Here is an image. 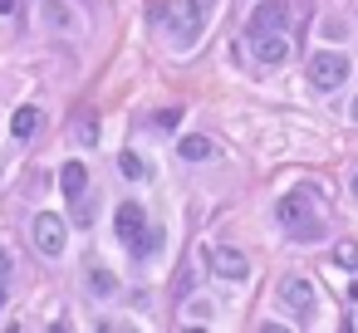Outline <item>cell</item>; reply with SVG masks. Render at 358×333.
<instances>
[{"label":"cell","mask_w":358,"mask_h":333,"mask_svg":"<svg viewBox=\"0 0 358 333\" xmlns=\"http://www.w3.org/2000/svg\"><path fill=\"white\" fill-rule=\"evenodd\" d=\"M275 216H280L285 235H289V240H299V245H314V240L324 235V221H319V211H314V191H309V186L285 191Z\"/></svg>","instance_id":"6da1fadb"},{"label":"cell","mask_w":358,"mask_h":333,"mask_svg":"<svg viewBox=\"0 0 358 333\" xmlns=\"http://www.w3.org/2000/svg\"><path fill=\"white\" fill-rule=\"evenodd\" d=\"M113 230H118V240L128 245V255H133V260H148V255L162 245V235L148 225V211H143L138 201H123V206L113 211Z\"/></svg>","instance_id":"7a4b0ae2"},{"label":"cell","mask_w":358,"mask_h":333,"mask_svg":"<svg viewBox=\"0 0 358 333\" xmlns=\"http://www.w3.org/2000/svg\"><path fill=\"white\" fill-rule=\"evenodd\" d=\"M157 20H162V30L172 35V45H177V50H192V45L201 40L206 6H201V0H172V6H162V10H157Z\"/></svg>","instance_id":"3957f363"},{"label":"cell","mask_w":358,"mask_h":333,"mask_svg":"<svg viewBox=\"0 0 358 333\" xmlns=\"http://www.w3.org/2000/svg\"><path fill=\"white\" fill-rule=\"evenodd\" d=\"M280 304H285L289 318L304 323V328L319 318V294H314V284H309L304 274H285V279H280Z\"/></svg>","instance_id":"277c9868"},{"label":"cell","mask_w":358,"mask_h":333,"mask_svg":"<svg viewBox=\"0 0 358 333\" xmlns=\"http://www.w3.org/2000/svg\"><path fill=\"white\" fill-rule=\"evenodd\" d=\"M59 186H64V196H69L74 225H89V221H94V201H89V167H84V162H64V167H59Z\"/></svg>","instance_id":"5b68a950"},{"label":"cell","mask_w":358,"mask_h":333,"mask_svg":"<svg viewBox=\"0 0 358 333\" xmlns=\"http://www.w3.org/2000/svg\"><path fill=\"white\" fill-rule=\"evenodd\" d=\"M348 74H353V64H348L338 50H319V54L309 59V84H314L319 94L343 89V84H348Z\"/></svg>","instance_id":"8992f818"},{"label":"cell","mask_w":358,"mask_h":333,"mask_svg":"<svg viewBox=\"0 0 358 333\" xmlns=\"http://www.w3.org/2000/svg\"><path fill=\"white\" fill-rule=\"evenodd\" d=\"M30 240H35V250H40L45 260H59L64 245H69V225H64L55 211H40V216L30 221Z\"/></svg>","instance_id":"52a82bcc"},{"label":"cell","mask_w":358,"mask_h":333,"mask_svg":"<svg viewBox=\"0 0 358 333\" xmlns=\"http://www.w3.org/2000/svg\"><path fill=\"white\" fill-rule=\"evenodd\" d=\"M245 40H250V54L260 64H285L289 59V35L285 30H250Z\"/></svg>","instance_id":"ba28073f"},{"label":"cell","mask_w":358,"mask_h":333,"mask_svg":"<svg viewBox=\"0 0 358 333\" xmlns=\"http://www.w3.org/2000/svg\"><path fill=\"white\" fill-rule=\"evenodd\" d=\"M206 265L226 279V284H241L245 274H250V260L241 255V250H231V245H221V250H206Z\"/></svg>","instance_id":"9c48e42d"},{"label":"cell","mask_w":358,"mask_h":333,"mask_svg":"<svg viewBox=\"0 0 358 333\" xmlns=\"http://www.w3.org/2000/svg\"><path fill=\"white\" fill-rule=\"evenodd\" d=\"M250 30H289V10H285V0H260L255 15H250V25H245V35H250Z\"/></svg>","instance_id":"30bf717a"},{"label":"cell","mask_w":358,"mask_h":333,"mask_svg":"<svg viewBox=\"0 0 358 333\" xmlns=\"http://www.w3.org/2000/svg\"><path fill=\"white\" fill-rule=\"evenodd\" d=\"M40 25L69 35V30H79V15H74V6H64V0H40Z\"/></svg>","instance_id":"8fae6325"},{"label":"cell","mask_w":358,"mask_h":333,"mask_svg":"<svg viewBox=\"0 0 358 333\" xmlns=\"http://www.w3.org/2000/svg\"><path fill=\"white\" fill-rule=\"evenodd\" d=\"M216 152H221V147H216L211 138H201V133H192V138L177 142V157H182V162H216Z\"/></svg>","instance_id":"7c38bea8"},{"label":"cell","mask_w":358,"mask_h":333,"mask_svg":"<svg viewBox=\"0 0 358 333\" xmlns=\"http://www.w3.org/2000/svg\"><path fill=\"white\" fill-rule=\"evenodd\" d=\"M334 265L348 269V274H358V240H338L334 245Z\"/></svg>","instance_id":"4fadbf2b"},{"label":"cell","mask_w":358,"mask_h":333,"mask_svg":"<svg viewBox=\"0 0 358 333\" xmlns=\"http://www.w3.org/2000/svg\"><path fill=\"white\" fill-rule=\"evenodd\" d=\"M35 128H40V108H20V113L10 118V133H15V138H30Z\"/></svg>","instance_id":"5bb4252c"},{"label":"cell","mask_w":358,"mask_h":333,"mask_svg":"<svg viewBox=\"0 0 358 333\" xmlns=\"http://www.w3.org/2000/svg\"><path fill=\"white\" fill-rule=\"evenodd\" d=\"M118 172H123L128 182H138V177H143L148 167H143V157H138V152H123V157H118Z\"/></svg>","instance_id":"9a60e30c"},{"label":"cell","mask_w":358,"mask_h":333,"mask_svg":"<svg viewBox=\"0 0 358 333\" xmlns=\"http://www.w3.org/2000/svg\"><path fill=\"white\" fill-rule=\"evenodd\" d=\"M89 284H94V294H113V289H118V279H113L108 269H89Z\"/></svg>","instance_id":"2e32d148"},{"label":"cell","mask_w":358,"mask_h":333,"mask_svg":"<svg viewBox=\"0 0 358 333\" xmlns=\"http://www.w3.org/2000/svg\"><path fill=\"white\" fill-rule=\"evenodd\" d=\"M6 299H10V255L0 250V309H6Z\"/></svg>","instance_id":"e0dca14e"},{"label":"cell","mask_w":358,"mask_h":333,"mask_svg":"<svg viewBox=\"0 0 358 333\" xmlns=\"http://www.w3.org/2000/svg\"><path fill=\"white\" fill-rule=\"evenodd\" d=\"M187 318H192V323H201V318L211 323V299H192V309H187Z\"/></svg>","instance_id":"ac0fdd59"},{"label":"cell","mask_w":358,"mask_h":333,"mask_svg":"<svg viewBox=\"0 0 358 333\" xmlns=\"http://www.w3.org/2000/svg\"><path fill=\"white\" fill-rule=\"evenodd\" d=\"M152 123H157V128H177V123H182V108H162Z\"/></svg>","instance_id":"d6986e66"},{"label":"cell","mask_w":358,"mask_h":333,"mask_svg":"<svg viewBox=\"0 0 358 333\" xmlns=\"http://www.w3.org/2000/svg\"><path fill=\"white\" fill-rule=\"evenodd\" d=\"M79 138H89V142H94V138H99V123H94V118H79Z\"/></svg>","instance_id":"ffe728a7"},{"label":"cell","mask_w":358,"mask_h":333,"mask_svg":"<svg viewBox=\"0 0 358 333\" xmlns=\"http://www.w3.org/2000/svg\"><path fill=\"white\" fill-rule=\"evenodd\" d=\"M348 118H353V123H358V98H353V103H348Z\"/></svg>","instance_id":"44dd1931"},{"label":"cell","mask_w":358,"mask_h":333,"mask_svg":"<svg viewBox=\"0 0 358 333\" xmlns=\"http://www.w3.org/2000/svg\"><path fill=\"white\" fill-rule=\"evenodd\" d=\"M353 196H358V172H353Z\"/></svg>","instance_id":"7402d4cb"},{"label":"cell","mask_w":358,"mask_h":333,"mask_svg":"<svg viewBox=\"0 0 358 333\" xmlns=\"http://www.w3.org/2000/svg\"><path fill=\"white\" fill-rule=\"evenodd\" d=\"M0 10H10V0H0Z\"/></svg>","instance_id":"603a6c76"}]
</instances>
